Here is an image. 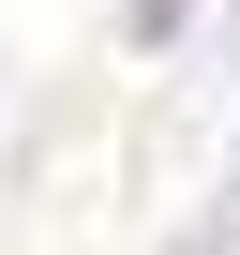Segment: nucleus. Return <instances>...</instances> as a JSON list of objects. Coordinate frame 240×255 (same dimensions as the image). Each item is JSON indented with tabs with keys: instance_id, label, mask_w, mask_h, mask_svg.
Instances as JSON below:
<instances>
[{
	"instance_id": "1",
	"label": "nucleus",
	"mask_w": 240,
	"mask_h": 255,
	"mask_svg": "<svg viewBox=\"0 0 240 255\" xmlns=\"http://www.w3.org/2000/svg\"><path fill=\"white\" fill-rule=\"evenodd\" d=\"M165 15H180V0H135V30H165Z\"/></svg>"
}]
</instances>
